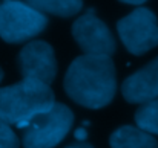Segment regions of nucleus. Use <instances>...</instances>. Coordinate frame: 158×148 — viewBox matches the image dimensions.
I'll return each instance as SVG.
<instances>
[{
    "label": "nucleus",
    "mask_w": 158,
    "mask_h": 148,
    "mask_svg": "<svg viewBox=\"0 0 158 148\" xmlns=\"http://www.w3.org/2000/svg\"><path fill=\"white\" fill-rule=\"evenodd\" d=\"M117 89L115 66L110 56L81 55L75 58L64 76V90L77 104L88 108L107 105Z\"/></svg>",
    "instance_id": "f257e3e1"
},
{
    "label": "nucleus",
    "mask_w": 158,
    "mask_h": 148,
    "mask_svg": "<svg viewBox=\"0 0 158 148\" xmlns=\"http://www.w3.org/2000/svg\"><path fill=\"white\" fill-rule=\"evenodd\" d=\"M55 105V96L48 84L22 80L0 89V119L25 127L32 118L51 110Z\"/></svg>",
    "instance_id": "f03ea898"
},
{
    "label": "nucleus",
    "mask_w": 158,
    "mask_h": 148,
    "mask_svg": "<svg viewBox=\"0 0 158 148\" xmlns=\"http://www.w3.org/2000/svg\"><path fill=\"white\" fill-rule=\"evenodd\" d=\"M74 115L64 104L55 102L51 110L32 118L23 128L22 144L25 148H54L69 133Z\"/></svg>",
    "instance_id": "7ed1b4c3"
},
{
    "label": "nucleus",
    "mask_w": 158,
    "mask_h": 148,
    "mask_svg": "<svg viewBox=\"0 0 158 148\" xmlns=\"http://www.w3.org/2000/svg\"><path fill=\"white\" fill-rule=\"evenodd\" d=\"M48 25L43 12L19 0L0 3V37L6 43H23L39 35Z\"/></svg>",
    "instance_id": "20e7f679"
},
{
    "label": "nucleus",
    "mask_w": 158,
    "mask_h": 148,
    "mask_svg": "<svg viewBox=\"0 0 158 148\" xmlns=\"http://www.w3.org/2000/svg\"><path fill=\"white\" fill-rule=\"evenodd\" d=\"M117 31L126 49L134 55H143L158 46V23L155 14L148 8H137L117 23Z\"/></svg>",
    "instance_id": "39448f33"
},
{
    "label": "nucleus",
    "mask_w": 158,
    "mask_h": 148,
    "mask_svg": "<svg viewBox=\"0 0 158 148\" xmlns=\"http://www.w3.org/2000/svg\"><path fill=\"white\" fill-rule=\"evenodd\" d=\"M72 35L85 55L110 56L115 50V40L105 23L89 9L72 25Z\"/></svg>",
    "instance_id": "423d86ee"
},
{
    "label": "nucleus",
    "mask_w": 158,
    "mask_h": 148,
    "mask_svg": "<svg viewBox=\"0 0 158 148\" xmlns=\"http://www.w3.org/2000/svg\"><path fill=\"white\" fill-rule=\"evenodd\" d=\"M19 70L23 80L51 84L57 75L54 49L46 41H31L19 53Z\"/></svg>",
    "instance_id": "0eeeda50"
},
{
    "label": "nucleus",
    "mask_w": 158,
    "mask_h": 148,
    "mask_svg": "<svg viewBox=\"0 0 158 148\" xmlns=\"http://www.w3.org/2000/svg\"><path fill=\"white\" fill-rule=\"evenodd\" d=\"M121 93L132 104H148L158 99V56L124 80Z\"/></svg>",
    "instance_id": "6e6552de"
},
{
    "label": "nucleus",
    "mask_w": 158,
    "mask_h": 148,
    "mask_svg": "<svg viewBox=\"0 0 158 148\" xmlns=\"http://www.w3.org/2000/svg\"><path fill=\"white\" fill-rule=\"evenodd\" d=\"M110 148H158L155 138L132 125L117 128L109 139Z\"/></svg>",
    "instance_id": "1a4fd4ad"
},
{
    "label": "nucleus",
    "mask_w": 158,
    "mask_h": 148,
    "mask_svg": "<svg viewBox=\"0 0 158 148\" xmlns=\"http://www.w3.org/2000/svg\"><path fill=\"white\" fill-rule=\"evenodd\" d=\"M26 5L32 6L40 12H48L58 17H72L81 6L83 0H25Z\"/></svg>",
    "instance_id": "9d476101"
},
{
    "label": "nucleus",
    "mask_w": 158,
    "mask_h": 148,
    "mask_svg": "<svg viewBox=\"0 0 158 148\" xmlns=\"http://www.w3.org/2000/svg\"><path fill=\"white\" fill-rule=\"evenodd\" d=\"M135 122L138 128L149 134H158V99L143 104L135 113Z\"/></svg>",
    "instance_id": "9b49d317"
},
{
    "label": "nucleus",
    "mask_w": 158,
    "mask_h": 148,
    "mask_svg": "<svg viewBox=\"0 0 158 148\" xmlns=\"http://www.w3.org/2000/svg\"><path fill=\"white\" fill-rule=\"evenodd\" d=\"M20 142L8 122L0 119V148H19Z\"/></svg>",
    "instance_id": "f8f14e48"
},
{
    "label": "nucleus",
    "mask_w": 158,
    "mask_h": 148,
    "mask_svg": "<svg viewBox=\"0 0 158 148\" xmlns=\"http://www.w3.org/2000/svg\"><path fill=\"white\" fill-rule=\"evenodd\" d=\"M75 139L78 141V142H85V139L88 138V131H86V128H83V127H78L77 130H75Z\"/></svg>",
    "instance_id": "ddd939ff"
},
{
    "label": "nucleus",
    "mask_w": 158,
    "mask_h": 148,
    "mask_svg": "<svg viewBox=\"0 0 158 148\" xmlns=\"http://www.w3.org/2000/svg\"><path fill=\"white\" fill-rule=\"evenodd\" d=\"M66 148H94L91 144H86V142H75L72 145H68Z\"/></svg>",
    "instance_id": "4468645a"
},
{
    "label": "nucleus",
    "mask_w": 158,
    "mask_h": 148,
    "mask_svg": "<svg viewBox=\"0 0 158 148\" xmlns=\"http://www.w3.org/2000/svg\"><path fill=\"white\" fill-rule=\"evenodd\" d=\"M123 3H129V5H143L146 0H120Z\"/></svg>",
    "instance_id": "2eb2a0df"
},
{
    "label": "nucleus",
    "mask_w": 158,
    "mask_h": 148,
    "mask_svg": "<svg viewBox=\"0 0 158 148\" xmlns=\"http://www.w3.org/2000/svg\"><path fill=\"white\" fill-rule=\"evenodd\" d=\"M2 78H3V72H2V69H0V83H2Z\"/></svg>",
    "instance_id": "dca6fc26"
}]
</instances>
